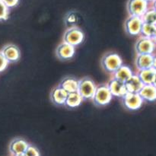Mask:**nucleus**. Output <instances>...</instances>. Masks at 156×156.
I'll return each instance as SVG.
<instances>
[{
  "mask_svg": "<svg viewBox=\"0 0 156 156\" xmlns=\"http://www.w3.org/2000/svg\"><path fill=\"white\" fill-rule=\"evenodd\" d=\"M123 64V60L117 53H108L103 56L101 65L104 69L108 73H114Z\"/></svg>",
  "mask_w": 156,
  "mask_h": 156,
  "instance_id": "obj_1",
  "label": "nucleus"
},
{
  "mask_svg": "<svg viewBox=\"0 0 156 156\" xmlns=\"http://www.w3.org/2000/svg\"><path fill=\"white\" fill-rule=\"evenodd\" d=\"M96 85L90 78L85 77L79 80L78 92L81 94L84 100H92L95 93Z\"/></svg>",
  "mask_w": 156,
  "mask_h": 156,
  "instance_id": "obj_2",
  "label": "nucleus"
},
{
  "mask_svg": "<svg viewBox=\"0 0 156 156\" xmlns=\"http://www.w3.org/2000/svg\"><path fill=\"white\" fill-rule=\"evenodd\" d=\"M113 95L107 85H101L96 87L95 93L92 100L98 106H105L112 100Z\"/></svg>",
  "mask_w": 156,
  "mask_h": 156,
  "instance_id": "obj_3",
  "label": "nucleus"
},
{
  "mask_svg": "<svg viewBox=\"0 0 156 156\" xmlns=\"http://www.w3.org/2000/svg\"><path fill=\"white\" fill-rule=\"evenodd\" d=\"M85 35L83 31L77 27H71L66 30L63 36V41L76 47L83 42Z\"/></svg>",
  "mask_w": 156,
  "mask_h": 156,
  "instance_id": "obj_4",
  "label": "nucleus"
},
{
  "mask_svg": "<svg viewBox=\"0 0 156 156\" xmlns=\"http://www.w3.org/2000/svg\"><path fill=\"white\" fill-rule=\"evenodd\" d=\"M156 48V43L152 38L142 37L137 41L135 45V50L137 54L149 53L153 54Z\"/></svg>",
  "mask_w": 156,
  "mask_h": 156,
  "instance_id": "obj_5",
  "label": "nucleus"
},
{
  "mask_svg": "<svg viewBox=\"0 0 156 156\" xmlns=\"http://www.w3.org/2000/svg\"><path fill=\"white\" fill-rule=\"evenodd\" d=\"M122 99H123V106L129 111L139 110L144 102L139 93L127 92L122 98Z\"/></svg>",
  "mask_w": 156,
  "mask_h": 156,
  "instance_id": "obj_6",
  "label": "nucleus"
},
{
  "mask_svg": "<svg viewBox=\"0 0 156 156\" xmlns=\"http://www.w3.org/2000/svg\"><path fill=\"white\" fill-rule=\"evenodd\" d=\"M126 6L129 15L142 17L149 9V3L145 0H129Z\"/></svg>",
  "mask_w": 156,
  "mask_h": 156,
  "instance_id": "obj_7",
  "label": "nucleus"
},
{
  "mask_svg": "<svg viewBox=\"0 0 156 156\" xmlns=\"http://www.w3.org/2000/svg\"><path fill=\"white\" fill-rule=\"evenodd\" d=\"M143 21L142 17L130 15L125 21V29L128 34L132 36L140 35Z\"/></svg>",
  "mask_w": 156,
  "mask_h": 156,
  "instance_id": "obj_8",
  "label": "nucleus"
},
{
  "mask_svg": "<svg viewBox=\"0 0 156 156\" xmlns=\"http://www.w3.org/2000/svg\"><path fill=\"white\" fill-rule=\"evenodd\" d=\"M76 47L68 44L66 42H62L57 47L56 50V56L60 59H69L74 56L76 53Z\"/></svg>",
  "mask_w": 156,
  "mask_h": 156,
  "instance_id": "obj_9",
  "label": "nucleus"
},
{
  "mask_svg": "<svg viewBox=\"0 0 156 156\" xmlns=\"http://www.w3.org/2000/svg\"><path fill=\"white\" fill-rule=\"evenodd\" d=\"M2 53L9 62H15L21 57V51L16 45L8 44L2 50Z\"/></svg>",
  "mask_w": 156,
  "mask_h": 156,
  "instance_id": "obj_10",
  "label": "nucleus"
},
{
  "mask_svg": "<svg viewBox=\"0 0 156 156\" xmlns=\"http://www.w3.org/2000/svg\"><path fill=\"white\" fill-rule=\"evenodd\" d=\"M107 85L109 88V90L112 95L115 96V97L123 98L128 92L124 82H120L117 79H114V78L108 82Z\"/></svg>",
  "mask_w": 156,
  "mask_h": 156,
  "instance_id": "obj_11",
  "label": "nucleus"
},
{
  "mask_svg": "<svg viewBox=\"0 0 156 156\" xmlns=\"http://www.w3.org/2000/svg\"><path fill=\"white\" fill-rule=\"evenodd\" d=\"M29 144L22 138H15L9 144V151L13 155L25 152Z\"/></svg>",
  "mask_w": 156,
  "mask_h": 156,
  "instance_id": "obj_12",
  "label": "nucleus"
},
{
  "mask_svg": "<svg viewBox=\"0 0 156 156\" xmlns=\"http://www.w3.org/2000/svg\"><path fill=\"white\" fill-rule=\"evenodd\" d=\"M153 57L154 55L149 54V53L137 54L135 60L136 68L139 70L152 68V63H153Z\"/></svg>",
  "mask_w": 156,
  "mask_h": 156,
  "instance_id": "obj_13",
  "label": "nucleus"
},
{
  "mask_svg": "<svg viewBox=\"0 0 156 156\" xmlns=\"http://www.w3.org/2000/svg\"><path fill=\"white\" fill-rule=\"evenodd\" d=\"M124 83L128 92L131 93H139L141 88L143 87V85H144V84L143 83L138 75L135 74L133 75Z\"/></svg>",
  "mask_w": 156,
  "mask_h": 156,
  "instance_id": "obj_14",
  "label": "nucleus"
},
{
  "mask_svg": "<svg viewBox=\"0 0 156 156\" xmlns=\"http://www.w3.org/2000/svg\"><path fill=\"white\" fill-rule=\"evenodd\" d=\"M144 101L154 102L156 101V87L152 84L144 85L139 92Z\"/></svg>",
  "mask_w": 156,
  "mask_h": 156,
  "instance_id": "obj_15",
  "label": "nucleus"
},
{
  "mask_svg": "<svg viewBox=\"0 0 156 156\" xmlns=\"http://www.w3.org/2000/svg\"><path fill=\"white\" fill-rule=\"evenodd\" d=\"M67 96H68V93L60 86H57L53 88L50 94L52 101L56 105H65Z\"/></svg>",
  "mask_w": 156,
  "mask_h": 156,
  "instance_id": "obj_16",
  "label": "nucleus"
},
{
  "mask_svg": "<svg viewBox=\"0 0 156 156\" xmlns=\"http://www.w3.org/2000/svg\"><path fill=\"white\" fill-rule=\"evenodd\" d=\"M114 79H117L122 82H126L133 75L130 67L122 64L114 73Z\"/></svg>",
  "mask_w": 156,
  "mask_h": 156,
  "instance_id": "obj_17",
  "label": "nucleus"
},
{
  "mask_svg": "<svg viewBox=\"0 0 156 156\" xmlns=\"http://www.w3.org/2000/svg\"><path fill=\"white\" fill-rule=\"evenodd\" d=\"M59 86L63 88L67 93L75 92L78 91V88H79V80L74 77H66L61 81Z\"/></svg>",
  "mask_w": 156,
  "mask_h": 156,
  "instance_id": "obj_18",
  "label": "nucleus"
},
{
  "mask_svg": "<svg viewBox=\"0 0 156 156\" xmlns=\"http://www.w3.org/2000/svg\"><path fill=\"white\" fill-rule=\"evenodd\" d=\"M156 74V70L154 68L146 69L139 70L138 76L144 85H150L153 83L154 79Z\"/></svg>",
  "mask_w": 156,
  "mask_h": 156,
  "instance_id": "obj_19",
  "label": "nucleus"
},
{
  "mask_svg": "<svg viewBox=\"0 0 156 156\" xmlns=\"http://www.w3.org/2000/svg\"><path fill=\"white\" fill-rule=\"evenodd\" d=\"M83 100V98L81 96V94L78 91L69 93L64 105L70 108H77L82 103Z\"/></svg>",
  "mask_w": 156,
  "mask_h": 156,
  "instance_id": "obj_20",
  "label": "nucleus"
},
{
  "mask_svg": "<svg viewBox=\"0 0 156 156\" xmlns=\"http://www.w3.org/2000/svg\"><path fill=\"white\" fill-rule=\"evenodd\" d=\"M155 30H156V24H148V23L143 22V26H142L140 34H142V37L152 38Z\"/></svg>",
  "mask_w": 156,
  "mask_h": 156,
  "instance_id": "obj_21",
  "label": "nucleus"
},
{
  "mask_svg": "<svg viewBox=\"0 0 156 156\" xmlns=\"http://www.w3.org/2000/svg\"><path fill=\"white\" fill-rule=\"evenodd\" d=\"M143 22L148 23V24H156V10L153 8L148 9L147 11L142 16Z\"/></svg>",
  "mask_w": 156,
  "mask_h": 156,
  "instance_id": "obj_22",
  "label": "nucleus"
},
{
  "mask_svg": "<svg viewBox=\"0 0 156 156\" xmlns=\"http://www.w3.org/2000/svg\"><path fill=\"white\" fill-rule=\"evenodd\" d=\"M9 9L0 1V21H5L9 18Z\"/></svg>",
  "mask_w": 156,
  "mask_h": 156,
  "instance_id": "obj_23",
  "label": "nucleus"
},
{
  "mask_svg": "<svg viewBox=\"0 0 156 156\" xmlns=\"http://www.w3.org/2000/svg\"><path fill=\"white\" fill-rule=\"evenodd\" d=\"M24 153L26 156H41V153L37 148L32 145H29Z\"/></svg>",
  "mask_w": 156,
  "mask_h": 156,
  "instance_id": "obj_24",
  "label": "nucleus"
},
{
  "mask_svg": "<svg viewBox=\"0 0 156 156\" xmlns=\"http://www.w3.org/2000/svg\"><path fill=\"white\" fill-rule=\"evenodd\" d=\"M9 63V62H8L7 59L5 58V56H3L2 52H0V73L4 71V70L7 68Z\"/></svg>",
  "mask_w": 156,
  "mask_h": 156,
  "instance_id": "obj_25",
  "label": "nucleus"
},
{
  "mask_svg": "<svg viewBox=\"0 0 156 156\" xmlns=\"http://www.w3.org/2000/svg\"><path fill=\"white\" fill-rule=\"evenodd\" d=\"M9 9L13 8L18 4L19 0H1Z\"/></svg>",
  "mask_w": 156,
  "mask_h": 156,
  "instance_id": "obj_26",
  "label": "nucleus"
},
{
  "mask_svg": "<svg viewBox=\"0 0 156 156\" xmlns=\"http://www.w3.org/2000/svg\"><path fill=\"white\" fill-rule=\"evenodd\" d=\"M66 21H68L69 23H75L76 21V15H75L73 12H71V13H69V15L67 16Z\"/></svg>",
  "mask_w": 156,
  "mask_h": 156,
  "instance_id": "obj_27",
  "label": "nucleus"
},
{
  "mask_svg": "<svg viewBox=\"0 0 156 156\" xmlns=\"http://www.w3.org/2000/svg\"><path fill=\"white\" fill-rule=\"evenodd\" d=\"M152 68H154L156 70V56H154V57H153V63H152Z\"/></svg>",
  "mask_w": 156,
  "mask_h": 156,
  "instance_id": "obj_28",
  "label": "nucleus"
},
{
  "mask_svg": "<svg viewBox=\"0 0 156 156\" xmlns=\"http://www.w3.org/2000/svg\"><path fill=\"white\" fill-rule=\"evenodd\" d=\"M152 3H153V5H152V8H153L154 9H155V10H156V0H154V1L152 2Z\"/></svg>",
  "mask_w": 156,
  "mask_h": 156,
  "instance_id": "obj_29",
  "label": "nucleus"
},
{
  "mask_svg": "<svg viewBox=\"0 0 156 156\" xmlns=\"http://www.w3.org/2000/svg\"><path fill=\"white\" fill-rule=\"evenodd\" d=\"M152 39H153L154 41H155V42L156 43V30H155V33H154V34H153V37H152Z\"/></svg>",
  "mask_w": 156,
  "mask_h": 156,
  "instance_id": "obj_30",
  "label": "nucleus"
},
{
  "mask_svg": "<svg viewBox=\"0 0 156 156\" xmlns=\"http://www.w3.org/2000/svg\"><path fill=\"white\" fill-rule=\"evenodd\" d=\"M152 85H153L154 86L156 87V74H155V79H154V81H153V83H152Z\"/></svg>",
  "mask_w": 156,
  "mask_h": 156,
  "instance_id": "obj_31",
  "label": "nucleus"
},
{
  "mask_svg": "<svg viewBox=\"0 0 156 156\" xmlns=\"http://www.w3.org/2000/svg\"><path fill=\"white\" fill-rule=\"evenodd\" d=\"M14 156H26V155H25V153H20V154H18V155H14Z\"/></svg>",
  "mask_w": 156,
  "mask_h": 156,
  "instance_id": "obj_32",
  "label": "nucleus"
},
{
  "mask_svg": "<svg viewBox=\"0 0 156 156\" xmlns=\"http://www.w3.org/2000/svg\"><path fill=\"white\" fill-rule=\"evenodd\" d=\"M145 1L147 2L148 3H149V2H153L154 0H145Z\"/></svg>",
  "mask_w": 156,
  "mask_h": 156,
  "instance_id": "obj_33",
  "label": "nucleus"
},
{
  "mask_svg": "<svg viewBox=\"0 0 156 156\" xmlns=\"http://www.w3.org/2000/svg\"><path fill=\"white\" fill-rule=\"evenodd\" d=\"M0 1H1V0H0Z\"/></svg>",
  "mask_w": 156,
  "mask_h": 156,
  "instance_id": "obj_34",
  "label": "nucleus"
}]
</instances>
